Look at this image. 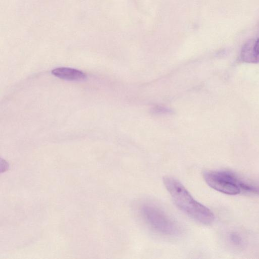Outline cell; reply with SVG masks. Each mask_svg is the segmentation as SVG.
Returning a JSON list of instances; mask_svg holds the SVG:
<instances>
[{"label": "cell", "mask_w": 259, "mask_h": 259, "mask_svg": "<svg viewBox=\"0 0 259 259\" xmlns=\"http://www.w3.org/2000/svg\"><path fill=\"white\" fill-rule=\"evenodd\" d=\"M163 183L176 205L185 214L204 225H210L214 220L213 213L207 207L195 200L177 179L165 177Z\"/></svg>", "instance_id": "1"}, {"label": "cell", "mask_w": 259, "mask_h": 259, "mask_svg": "<svg viewBox=\"0 0 259 259\" xmlns=\"http://www.w3.org/2000/svg\"><path fill=\"white\" fill-rule=\"evenodd\" d=\"M140 213L146 224L161 234L174 235L180 232L178 224L162 209L151 203H145L140 207Z\"/></svg>", "instance_id": "2"}, {"label": "cell", "mask_w": 259, "mask_h": 259, "mask_svg": "<svg viewBox=\"0 0 259 259\" xmlns=\"http://www.w3.org/2000/svg\"><path fill=\"white\" fill-rule=\"evenodd\" d=\"M207 185L212 189L228 195H237L241 192V181L235 174L228 171H208L203 175Z\"/></svg>", "instance_id": "3"}, {"label": "cell", "mask_w": 259, "mask_h": 259, "mask_svg": "<svg viewBox=\"0 0 259 259\" xmlns=\"http://www.w3.org/2000/svg\"><path fill=\"white\" fill-rule=\"evenodd\" d=\"M240 58L245 63H259V38L249 39L244 44L241 51Z\"/></svg>", "instance_id": "4"}, {"label": "cell", "mask_w": 259, "mask_h": 259, "mask_svg": "<svg viewBox=\"0 0 259 259\" xmlns=\"http://www.w3.org/2000/svg\"><path fill=\"white\" fill-rule=\"evenodd\" d=\"M52 73L61 79L69 80H81L86 78L82 71L67 67H59L53 69Z\"/></svg>", "instance_id": "5"}, {"label": "cell", "mask_w": 259, "mask_h": 259, "mask_svg": "<svg viewBox=\"0 0 259 259\" xmlns=\"http://www.w3.org/2000/svg\"><path fill=\"white\" fill-rule=\"evenodd\" d=\"M230 239L232 242L236 245H239L241 243V238L236 233H232L230 235Z\"/></svg>", "instance_id": "6"}]
</instances>
